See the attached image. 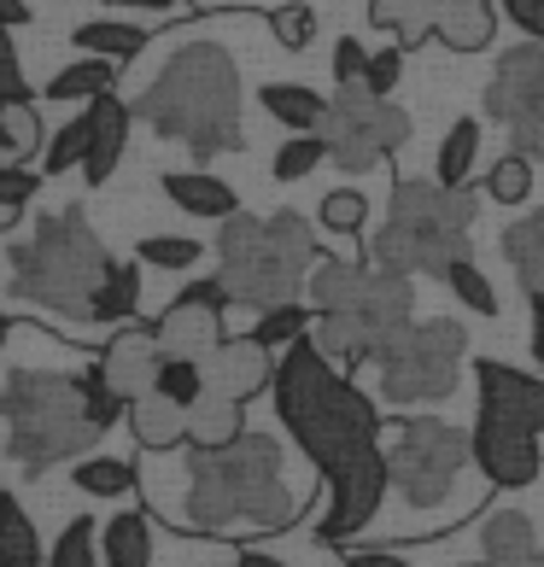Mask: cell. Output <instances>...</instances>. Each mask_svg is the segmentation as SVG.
<instances>
[{"instance_id": "obj_10", "label": "cell", "mask_w": 544, "mask_h": 567, "mask_svg": "<svg viewBox=\"0 0 544 567\" xmlns=\"http://www.w3.org/2000/svg\"><path fill=\"white\" fill-rule=\"evenodd\" d=\"M305 292H310V310H317V317H358L374 333H387V340L415 322L410 276H387V269L358 264V258H322L310 269Z\"/></svg>"}, {"instance_id": "obj_46", "label": "cell", "mask_w": 544, "mask_h": 567, "mask_svg": "<svg viewBox=\"0 0 544 567\" xmlns=\"http://www.w3.org/2000/svg\"><path fill=\"white\" fill-rule=\"evenodd\" d=\"M399 76H404V48L392 41V48L381 53H369V71H363V89L374 100H392V89H399Z\"/></svg>"}, {"instance_id": "obj_44", "label": "cell", "mask_w": 544, "mask_h": 567, "mask_svg": "<svg viewBox=\"0 0 544 567\" xmlns=\"http://www.w3.org/2000/svg\"><path fill=\"white\" fill-rule=\"evenodd\" d=\"M363 223H369V199L358 187H333L322 199V228H333V235H358Z\"/></svg>"}, {"instance_id": "obj_40", "label": "cell", "mask_w": 544, "mask_h": 567, "mask_svg": "<svg viewBox=\"0 0 544 567\" xmlns=\"http://www.w3.org/2000/svg\"><path fill=\"white\" fill-rule=\"evenodd\" d=\"M199 258H205V246L187 240V235H146V240L135 246V264H146V269H171V276L194 269Z\"/></svg>"}, {"instance_id": "obj_37", "label": "cell", "mask_w": 544, "mask_h": 567, "mask_svg": "<svg viewBox=\"0 0 544 567\" xmlns=\"http://www.w3.org/2000/svg\"><path fill=\"white\" fill-rule=\"evenodd\" d=\"M48 567H106L100 561V527L89 515L65 520V533H59L53 550H48Z\"/></svg>"}, {"instance_id": "obj_15", "label": "cell", "mask_w": 544, "mask_h": 567, "mask_svg": "<svg viewBox=\"0 0 544 567\" xmlns=\"http://www.w3.org/2000/svg\"><path fill=\"white\" fill-rule=\"evenodd\" d=\"M469 456H474V468L486 474L497 492H521V486H533V480L544 474L538 433L504 427V422H492V415H480V422L469 427Z\"/></svg>"}, {"instance_id": "obj_32", "label": "cell", "mask_w": 544, "mask_h": 567, "mask_svg": "<svg viewBox=\"0 0 544 567\" xmlns=\"http://www.w3.org/2000/svg\"><path fill=\"white\" fill-rule=\"evenodd\" d=\"M480 164V117H456L445 141H439V158H433V182L439 187H469Z\"/></svg>"}, {"instance_id": "obj_22", "label": "cell", "mask_w": 544, "mask_h": 567, "mask_svg": "<svg viewBox=\"0 0 544 567\" xmlns=\"http://www.w3.org/2000/svg\"><path fill=\"white\" fill-rule=\"evenodd\" d=\"M130 433H135V445L141 451H176V445H187V410H176L171 398H141V404H130Z\"/></svg>"}, {"instance_id": "obj_41", "label": "cell", "mask_w": 544, "mask_h": 567, "mask_svg": "<svg viewBox=\"0 0 544 567\" xmlns=\"http://www.w3.org/2000/svg\"><path fill=\"white\" fill-rule=\"evenodd\" d=\"M527 194H533V158L504 153V158L486 171V199H497V205H527Z\"/></svg>"}, {"instance_id": "obj_55", "label": "cell", "mask_w": 544, "mask_h": 567, "mask_svg": "<svg viewBox=\"0 0 544 567\" xmlns=\"http://www.w3.org/2000/svg\"><path fill=\"white\" fill-rule=\"evenodd\" d=\"M7 340H12V317L0 310V351H7Z\"/></svg>"}, {"instance_id": "obj_6", "label": "cell", "mask_w": 544, "mask_h": 567, "mask_svg": "<svg viewBox=\"0 0 544 567\" xmlns=\"http://www.w3.org/2000/svg\"><path fill=\"white\" fill-rule=\"evenodd\" d=\"M317 264H322L317 228L299 212H276V217L240 212L217 235V281L228 292V305H246V310L292 305L310 287Z\"/></svg>"}, {"instance_id": "obj_12", "label": "cell", "mask_w": 544, "mask_h": 567, "mask_svg": "<svg viewBox=\"0 0 544 567\" xmlns=\"http://www.w3.org/2000/svg\"><path fill=\"white\" fill-rule=\"evenodd\" d=\"M486 117H497L510 130V153L544 158V48L521 41L497 59V71L486 82Z\"/></svg>"}, {"instance_id": "obj_19", "label": "cell", "mask_w": 544, "mask_h": 567, "mask_svg": "<svg viewBox=\"0 0 544 567\" xmlns=\"http://www.w3.org/2000/svg\"><path fill=\"white\" fill-rule=\"evenodd\" d=\"M89 117H94V141H89V158H82V182H89V187H106L112 171L123 164V146H130L135 112H130V100L106 94V100H94V106H89Z\"/></svg>"}, {"instance_id": "obj_17", "label": "cell", "mask_w": 544, "mask_h": 567, "mask_svg": "<svg viewBox=\"0 0 544 567\" xmlns=\"http://www.w3.org/2000/svg\"><path fill=\"white\" fill-rule=\"evenodd\" d=\"M158 363H164V351H158L153 322H130V328H117L106 340V351H100L94 369L106 374V386L123 398V404H141V398H153Z\"/></svg>"}, {"instance_id": "obj_7", "label": "cell", "mask_w": 544, "mask_h": 567, "mask_svg": "<svg viewBox=\"0 0 544 567\" xmlns=\"http://www.w3.org/2000/svg\"><path fill=\"white\" fill-rule=\"evenodd\" d=\"M0 422H7V456L24 474H48L53 462L89 456L100 422L82 398V374L59 369H12L0 386Z\"/></svg>"}, {"instance_id": "obj_24", "label": "cell", "mask_w": 544, "mask_h": 567, "mask_svg": "<svg viewBox=\"0 0 544 567\" xmlns=\"http://www.w3.org/2000/svg\"><path fill=\"white\" fill-rule=\"evenodd\" d=\"M492 30H497V12L492 0H451L445 12H439V41H445L451 53H480L492 48Z\"/></svg>"}, {"instance_id": "obj_45", "label": "cell", "mask_w": 544, "mask_h": 567, "mask_svg": "<svg viewBox=\"0 0 544 567\" xmlns=\"http://www.w3.org/2000/svg\"><path fill=\"white\" fill-rule=\"evenodd\" d=\"M82 398H89V415L100 422V433H106L117 415H130V404L106 386V374H100V369H82Z\"/></svg>"}, {"instance_id": "obj_49", "label": "cell", "mask_w": 544, "mask_h": 567, "mask_svg": "<svg viewBox=\"0 0 544 567\" xmlns=\"http://www.w3.org/2000/svg\"><path fill=\"white\" fill-rule=\"evenodd\" d=\"M497 12H504L527 41H538V48H544V0H497Z\"/></svg>"}, {"instance_id": "obj_43", "label": "cell", "mask_w": 544, "mask_h": 567, "mask_svg": "<svg viewBox=\"0 0 544 567\" xmlns=\"http://www.w3.org/2000/svg\"><path fill=\"white\" fill-rule=\"evenodd\" d=\"M269 30L287 53H305L310 41H317V7H305V0H287V7H269Z\"/></svg>"}, {"instance_id": "obj_18", "label": "cell", "mask_w": 544, "mask_h": 567, "mask_svg": "<svg viewBox=\"0 0 544 567\" xmlns=\"http://www.w3.org/2000/svg\"><path fill=\"white\" fill-rule=\"evenodd\" d=\"M205 381H212V392L228 398V404H253L258 392L276 386V351L258 346L253 333H246V340H223L205 357Z\"/></svg>"}, {"instance_id": "obj_33", "label": "cell", "mask_w": 544, "mask_h": 567, "mask_svg": "<svg viewBox=\"0 0 544 567\" xmlns=\"http://www.w3.org/2000/svg\"><path fill=\"white\" fill-rule=\"evenodd\" d=\"M117 89V65L112 59H76V65H65L48 89V100H82V106H94V100H106Z\"/></svg>"}, {"instance_id": "obj_13", "label": "cell", "mask_w": 544, "mask_h": 567, "mask_svg": "<svg viewBox=\"0 0 544 567\" xmlns=\"http://www.w3.org/2000/svg\"><path fill=\"white\" fill-rule=\"evenodd\" d=\"M387 486H392V462H387V445H374L369 456H358L346 474L328 480V509L317 520V538L322 544H351L387 503Z\"/></svg>"}, {"instance_id": "obj_35", "label": "cell", "mask_w": 544, "mask_h": 567, "mask_svg": "<svg viewBox=\"0 0 544 567\" xmlns=\"http://www.w3.org/2000/svg\"><path fill=\"white\" fill-rule=\"evenodd\" d=\"M153 392L171 398L176 410H199V398L212 392V381H205V363H194V357H164Z\"/></svg>"}, {"instance_id": "obj_56", "label": "cell", "mask_w": 544, "mask_h": 567, "mask_svg": "<svg viewBox=\"0 0 544 567\" xmlns=\"http://www.w3.org/2000/svg\"><path fill=\"white\" fill-rule=\"evenodd\" d=\"M510 567H544V550H533L527 561H510Z\"/></svg>"}, {"instance_id": "obj_1", "label": "cell", "mask_w": 544, "mask_h": 567, "mask_svg": "<svg viewBox=\"0 0 544 567\" xmlns=\"http://www.w3.org/2000/svg\"><path fill=\"white\" fill-rule=\"evenodd\" d=\"M176 527L212 538L281 533L299 520V497L287 486V456L269 433H240L223 451L187 445V497L171 509Z\"/></svg>"}, {"instance_id": "obj_28", "label": "cell", "mask_w": 544, "mask_h": 567, "mask_svg": "<svg viewBox=\"0 0 544 567\" xmlns=\"http://www.w3.org/2000/svg\"><path fill=\"white\" fill-rule=\"evenodd\" d=\"M0 567H48V544L12 492H0Z\"/></svg>"}, {"instance_id": "obj_2", "label": "cell", "mask_w": 544, "mask_h": 567, "mask_svg": "<svg viewBox=\"0 0 544 567\" xmlns=\"http://www.w3.org/2000/svg\"><path fill=\"white\" fill-rule=\"evenodd\" d=\"M269 392H276V415L292 433V445L317 462L322 486L381 445V415H374V404L310 340L287 346L276 357V386Z\"/></svg>"}, {"instance_id": "obj_5", "label": "cell", "mask_w": 544, "mask_h": 567, "mask_svg": "<svg viewBox=\"0 0 544 567\" xmlns=\"http://www.w3.org/2000/svg\"><path fill=\"white\" fill-rule=\"evenodd\" d=\"M474 217L480 205L469 187H439L422 176L392 182L387 228L369 235V264L387 276H439L451 264L474 258Z\"/></svg>"}, {"instance_id": "obj_50", "label": "cell", "mask_w": 544, "mask_h": 567, "mask_svg": "<svg viewBox=\"0 0 544 567\" xmlns=\"http://www.w3.org/2000/svg\"><path fill=\"white\" fill-rule=\"evenodd\" d=\"M346 567H410V561L392 550H346Z\"/></svg>"}, {"instance_id": "obj_20", "label": "cell", "mask_w": 544, "mask_h": 567, "mask_svg": "<svg viewBox=\"0 0 544 567\" xmlns=\"http://www.w3.org/2000/svg\"><path fill=\"white\" fill-rule=\"evenodd\" d=\"M158 182H164V199H171L176 212L199 217V223H228V217H240V199H235V187H228L223 176L171 171V176H158Z\"/></svg>"}, {"instance_id": "obj_27", "label": "cell", "mask_w": 544, "mask_h": 567, "mask_svg": "<svg viewBox=\"0 0 544 567\" xmlns=\"http://www.w3.org/2000/svg\"><path fill=\"white\" fill-rule=\"evenodd\" d=\"M504 258L515 269L521 292H544V205L504 228Z\"/></svg>"}, {"instance_id": "obj_54", "label": "cell", "mask_w": 544, "mask_h": 567, "mask_svg": "<svg viewBox=\"0 0 544 567\" xmlns=\"http://www.w3.org/2000/svg\"><path fill=\"white\" fill-rule=\"evenodd\" d=\"M24 18H30V7H24V0H0V30H18Z\"/></svg>"}, {"instance_id": "obj_31", "label": "cell", "mask_w": 544, "mask_h": 567, "mask_svg": "<svg viewBox=\"0 0 544 567\" xmlns=\"http://www.w3.org/2000/svg\"><path fill=\"white\" fill-rule=\"evenodd\" d=\"M71 486L82 497H100V503H112V497H130L135 492V462L130 456H106V451H89L71 468Z\"/></svg>"}, {"instance_id": "obj_34", "label": "cell", "mask_w": 544, "mask_h": 567, "mask_svg": "<svg viewBox=\"0 0 544 567\" xmlns=\"http://www.w3.org/2000/svg\"><path fill=\"white\" fill-rule=\"evenodd\" d=\"M310 328H317V310H310L305 299H292V305H276V310H258L253 340L269 346V351H287V346L310 340Z\"/></svg>"}, {"instance_id": "obj_14", "label": "cell", "mask_w": 544, "mask_h": 567, "mask_svg": "<svg viewBox=\"0 0 544 567\" xmlns=\"http://www.w3.org/2000/svg\"><path fill=\"white\" fill-rule=\"evenodd\" d=\"M223 310H228V292L217 276L205 281H187L171 305H164V317L153 322L158 333V351L164 357H194V363H205L228 333H223Z\"/></svg>"}, {"instance_id": "obj_38", "label": "cell", "mask_w": 544, "mask_h": 567, "mask_svg": "<svg viewBox=\"0 0 544 567\" xmlns=\"http://www.w3.org/2000/svg\"><path fill=\"white\" fill-rule=\"evenodd\" d=\"M445 287L456 292V305H463V310H474V317H486V322L497 317V287H492V276H486L474 258L451 264V269H445Z\"/></svg>"}, {"instance_id": "obj_42", "label": "cell", "mask_w": 544, "mask_h": 567, "mask_svg": "<svg viewBox=\"0 0 544 567\" xmlns=\"http://www.w3.org/2000/svg\"><path fill=\"white\" fill-rule=\"evenodd\" d=\"M35 187H41V176L30 171V164H0V235L18 228L24 205L35 199Z\"/></svg>"}, {"instance_id": "obj_29", "label": "cell", "mask_w": 544, "mask_h": 567, "mask_svg": "<svg viewBox=\"0 0 544 567\" xmlns=\"http://www.w3.org/2000/svg\"><path fill=\"white\" fill-rule=\"evenodd\" d=\"M240 410H246V404H228V398L205 392L199 410H187V445H194V451H223V445H235V439L246 433Z\"/></svg>"}, {"instance_id": "obj_52", "label": "cell", "mask_w": 544, "mask_h": 567, "mask_svg": "<svg viewBox=\"0 0 544 567\" xmlns=\"http://www.w3.org/2000/svg\"><path fill=\"white\" fill-rule=\"evenodd\" d=\"M106 7H117V12H176L182 0H106Z\"/></svg>"}, {"instance_id": "obj_9", "label": "cell", "mask_w": 544, "mask_h": 567, "mask_svg": "<svg viewBox=\"0 0 544 567\" xmlns=\"http://www.w3.org/2000/svg\"><path fill=\"white\" fill-rule=\"evenodd\" d=\"M387 462H392V492H399L410 509H439V503L451 497L456 474H463L474 456H469L463 427L439 422V415H399Z\"/></svg>"}, {"instance_id": "obj_36", "label": "cell", "mask_w": 544, "mask_h": 567, "mask_svg": "<svg viewBox=\"0 0 544 567\" xmlns=\"http://www.w3.org/2000/svg\"><path fill=\"white\" fill-rule=\"evenodd\" d=\"M89 141H94V117L82 106L65 130L48 141V153H41V176H65V171H82V158H89Z\"/></svg>"}, {"instance_id": "obj_23", "label": "cell", "mask_w": 544, "mask_h": 567, "mask_svg": "<svg viewBox=\"0 0 544 567\" xmlns=\"http://www.w3.org/2000/svg\"><path fill=\"white\" fill-rule=\"evenodd\" d=\"M100 561L106 567H153V520L141 509H123L100 527Z\"/></svg>"}, {"instance_id": "obj_4", "label": "cell", "mask_w": 544, "mask_h": 567, "mask_svg": "<svg viewBox=\"0 0 544 567\" xmlns=\"http://www.w3.org/2000/svg\"><path fill=\"white\" fill-rule=\"evenodd\" d=\"M7 264H12L7 287H12L18 305H35V310H48V317H59V322L89 328L94 292H100V281L112 276L117 258L106 251V240L89 228L82 205H71V212L41 217L35 235L7 251Z\"/></svg>"}, {"instance_id": "obj_57", "label": "cell", "mask_w": 544, "mask_h": 567, "mask_svg": "<svg viewBox=\"0 0 544 567\" xmlns=\"http://www.w3.org/2000/svg\"><path fill=\"white\" fill-rule=\"evenodd\" d=\"M463 567H510V561H486V556H480V561H463Z\"/></svg>"}, {"instance_id": "obj_39", "label": "cell", "mask_w": 544, "mask_h": 567, "mask_svg": "<svg viewBox=\"0 0 544 567\" xmlns=\"http://www.w3.org/2000/svg\"><path fill=\"white\" fill-rule=\"evenodd\" d=\"M317 164H328V141L322 135H287L276 146V158H269V176L276 182H305Z\"/></svg>"}, {"instance_id": "obj_47", "label": "cell", "mask_w": 544, "mask_h": 567, "mask_svg": "<svg viewBox=\"0 0 544 567\" xmlns=\"http://www.w3.org/2000/svg\"><path fill=\"white\" fill-rule=\"evenodd\" d=\"M24 71H18V53H12V41L7 30H0V153H7V106L12 100H24Z\"/></svg>"}, {"instance_id": "obj_3", "label": "cell", "mask_w": 544, "mask_h": 567, "mask_svg": "<svg viewBox=\"0 0 544 567\" xmlns=\"http://www.w3.org/2000/svg\"><path fill=\"white\" fill-rule=\"evenodd\" d=\"M130 112L164 141H182L194 158L240 153V71L217 41H187L171 53L146 89L130 100Z\"/></svg>"}, {"instance_id": "obj_30", "label": "cell", "mask_w": 544, "mask_h": 567, "mask_svg": "<svg viewBox=\"0 0 544 567\" xmlns=\"http://www.w3.org/2000/svg\"><path fill=\"white\" fill-rule=\"evenodd\" d=\"M533 550H538V538H533L527 509H492L486 515V527H480V556L486 561H527Z\"/></svg>"}, {"instance_id": "obj_53", "label": "cell", "mask_w": 544, "mask_h": 567, "mask_svg": "<svg viewBox=\"0 0 544 567\" xmlns=\"http://www.w3.org/2000/svg\"><path fill=\"white\" fill-rule=\"evenodd\" d=\"M235 567H292V561H281V556H269V550H235Z\"/></svg>"}, {"instance_id": "obj_8", "label": "cell", "mask_w": 544, "mask_h": 567, "mask_svg": "<svg viewBox=\"0 0 544 567\" xmlns=\"http://www.w3.org/2000/svg\"><path fill=\"white\" fill-rule=\"evenodd\" d=\"M463 351L469 333L463 322H410L374 357V386H381V404L392 410H415V404H439V398L456 392V374H463Z\"/></svg>"}, {"instance_id": "obj_26", "label": "cell", "mask_w": 544, "mask_h": 567, "mask_svg": "<svg viewBox=\"0 0 544 567\" xmlns=\"http://www.w3.org/2000/svg\"><path fill=\"white\" fill-rule=\"evenodd\" d=\"M141 310V264H112V276L100 281L94 292V310H89V328H130Z\"/></svg>"}, {"instance_id": "obj_48", "label": "cell", "mask_w": 544, "mask_h": 567, "mask_svg": "<svg viewBox=\"0 0 544 567\" xmlns=\"http://www.w3.org/2000/svg\"><path fill=\"white\" fill-rule=\"evenodd\" d=\"M363 71H369V48L358 35H340L333 41V82L340 89H363Z\"/></svg>"}, {"instance_id": "obj_11", "label": "cell", "mask_w": 544, "mask_h": 567, "mask_svg": "<svg viewBox=\"0 0 544 567\" xmlns=\"http://www.w3.org/2000/svg\"><path fill=\"white\" fill-rule=\"evenodd\" d=\"M322 141H328V158L340 164L346 176H363L410 141V117L392 106V100H374L369 89H340L328 106Z\"/></svg>"}, {"instance_id": "obj_16", "label": "cell", "mask_w": 544, "mask_h": 567, "mask_svg": "<svg viewBox=\"0 0 544 567\" xmlns=\"http://www.w3.org/2000/svg\"><path fill=\"white\" fill-rule=\"evenodd\" d=\"M474 386H480V415H492L504 427H521V433H544V374L497 363V357H480Z\"/></svg>"}, {"instance_id": "obj_21", "label": "cell", "mask_w": 544, "mask_h": 567, "mask_svg": "<svg viewBox=\"0 0 544 567\" xmlns=\"http://www.w3.org/2000/svg\"><path fill=\"white\" fill-rule=\"evenodd\" d=\"M258 106L276 117L287 135H322L333 100H322L317 89H305V82H264V89H258Z\"/></svg>"}, {"instance_id": "obj_25", "label": "cell", "mask_w": 544, "mask_h": 567, "mask_svg": "<svg viewBox=\"0 0 544 567\" xmlns=\"http://www.w3.org/2000/svg\"><path fill=\"white\" fill-rule=\"evenodd\" d=\"M76 41V53H89V59H112V65H130L135 53H146V35L141 24H117V18H89V24H76L71 30Z\"/></svg>"}, {"instance_id": "obj_51", "label": "cell", "mask_w": 544, "mask_h": 567, "mask_svg": "<svg viewBox=\"0 0 544 567\" xmlns=\"http://www.w3.org/2000/svg\"><path fill=\"white\" fill-rule=\"evenodd\" d=\"M527 310H533V357L544 369V292H527Z\"/></svg>"}]
</instances>
